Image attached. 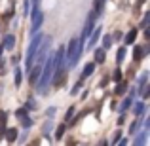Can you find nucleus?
<instances>
[{"mask_svg":"<svg viewBox=\"0 0 150 146\" xmlns=\"http://www.w3.org/2000/svg\"><path fill=\"white\" fill-rule=\"evenodd\" d=\"M23 125H25V127H30V125H33V120H30L29 116H23Z\"/></svg>","mask_w":150,"mask_h":146,"instance_id":"nucleus-23","label":"nucleus"},{"mask_svg":"<svg viewBox=\"0 0 150 146\" xmlns=\"http://www.w3.org/2000/svg\"><path fill=\"white\" fill-rule=\"evenodd\" d=\"M110 46H112V36L105 34V38H103V48H105V49H108Z\"/></svg>","mask_w":150,"mask_h":146,"instance_id":"nucleus-18","label":"nucleus"},{"mask_svg":"<svg viewBox=\"0 0 150 146\" xmlns=\"http://www.w3.org/2000/svg\"><path fill=\"white\" fill-rule=\"evenodd\" d=\"M129 106H131V97H127L124 102H122V112H124V110H127Z\"/></svg>","mask_w":150,"mask_h":146,"instance_id":"nucleus-21","label":"nucleus"},{"mask_svg":"<svg viewBox=\"0 0 150 146\" xmlns=\"http://www.w3.org/2000/svg\"><path fill=\"white\" fill-rule=\"evenodd\" d=\"M93 70H95V63H88V65L84 66V72H82V80H84V78H88V76H91Z\"/></svg>","mask_w":150,"mask_h":146,"instance_id":"nucleus-9","label":"nucleus"},{"mask_svg":"<svg viewBox=\"0 0 150 146\" xmlns=\"http://www.w3.org/2000/svg\"><path fill=\"white\" fill-rule=\"evenodd\" d=\"M72 114H74V106H70V108L67 110V116H65V120H70V118H72Z\"/></svg>","mask_w":150,"mask_h":146,"instance_id":"nucleus-25","label":"nucleus"},{"mask_svg":"<svg viewBox=\"0 0 150 146\" xmlns=\"http://www.w3.org/2000/svg\"><path fill=\"white\" fill-rule=\"evenodd\" d=\"M2 49H4V46H0V55H2Z\"/></svg>","mask_w":150,"mask_h":146,"instance_id":"nucleus-33","label":"nucleus"},{"mask_svg":"<svg viewBox=\"0 0 150 146\" xmlns=\"http://www.w3.org/2000/svg\"><path fill=\"white\" fill-rule=\"evenodd\" d=\"M44 40V36H40V34H36V36L33 38V42H30L29 46V51H27V70L33 66V61H34V55H36L38 51V46H40V42Z\"/></svg>","mask_w":150,"mask_h":146,"instance_id":"nucleus-2","label":"nucleus"},{"mask_svg":"<svg viewBox=\"0 0 150 146\" xmlns=\"http://www.w3.org/2000/svg\"><path fill=\"white\" fill-rule=\"evenodd\" d=\"M23 116H27V110L25 108H19L17 110V118H23Z\"/></svg>","mask_w":150,"mask_h":146,"instance_id":"nucleus-27","label":"nucleus"},{"mask_svg":"<svg viewBox=\"0 0 150 146\" xmlns=\"http://www.w3.org/2000/svg\"><path fill=\"white\" fill-rule=\"evenodd\" d=\"M137 129H139V121H133V123H131V127H129V133H131V135H133V133H135L137 131Z\"/></svg>","mask_w":150,"mask_h":146,"instance_id":"nucleus-24","label":"nucleus"},{"mask_svg":"<svg viewBox=\"0 0 150 146\" xmlns=\"http://www.w3.org/2000/svg\"><path fill=\"white\" fill-rule=\"evenodd\" d=\"M125 89H127V84H125V82H120V84L116 85V89H114V93H116V95H124Z\"/></svg>","mask_w":150,"mask_h":146,"instance_id":"nucleus-15","label":"nucleus"},{"mask_svg":"<svg viewBox=\"0 0 150 146\" xmlns=\"http://www.w3.org/2000/svg\"><path fill=\"white\" fill-rule=\"evenodd\" d=\"M0 72H4V61L0 59Z\"/></svg>","mask_w":150,"mask_h":146,"instance_id":"nucleus-32","label":"nucleus"},{"mask_svg":"<svg viewBox=\"0 0 150 146\" xmlns=\"http://www.w3.org/2000/svg\"><path fill=\"white\" fill-rule=\"evenodd\" d=\"M2 46H4V49H11V48L15 46V36H13V34H6Z\"/></svg>","mask_w":150,"mask_h":146,"instance_id":"nucleus-7","label":"nucleus"},{"mask_svg":"<svg viewBox=\"0 0 150 146\" xmlns=\"http://www.w3.org/2000/svg\"><path fill=\"white\" fill-rule=\"evenodd\" d=\"M4 137H6V140L8 142H13L15 139H17V129H6V131H4Z\"/></svg>","mask_w":150,"mask_h":146,"instance_id":"nucleus-8","label":"nucleus"},{"mask_svg":"<svg viewBox=\"0 0 150 146\" xmlns=\"http://www.w3.org/2000/svg\"><path fill=\"white\" fill-rule=\"evenodd\" d=\"M40 72H42V66L36 65V66L33 68V72H30V78H29V80L33 82V84H36V80H38V76H40Z\"/></svg>","mask_w":150,"mask_h":146,"instance_id":"nucleus-11","label":"nucleus"},{"mask_svg":"<svg viewBox=\"0 0 150 146\" xmlns=\"http://www.w3.org/2000/svg\"><path fill=\"white\" fill-rule=\"evenodd\" d=\"M148 19H150V13L144 15V19H143V27H146V25H148Z\"/></svg>","mask_w":150,"mask_h":146,"instance_id":"nucleus-30","label":"nucleus"},{"mask_svg":"<svg viewBox=\"0 0 150 146\" xmlns=\"http://www.w3.org/2000/svg\"><path fill=\"white\" fill-rule=\"evenodd\" d=\"M139 84H141V85H144V84H146V74H143V76H141Z\"/></svg>","mask_w":150,"mask_h":146,"instance_id":"nucleus-31","label":"nucleus"},{"mask_svg":"<svg viewBox=\"0 0 150 146\" xmlns=\"http://www.w3.org/2000/svg\"><path fill=\"white\" fill-rule=\"evenodd\" d=\"M42 19H44V15L38 11V8H34V11H33V32H36V30L40 29Z\"/></svg>","mask_w":150,"mask_h":146,"instance_id":"nucleus-4","label":"nucleus"},{"mask_svg":"<svg viewBox=\"0 0 150 146\" xmlns=\"http://www.w3.org/2000/svg\"><path fill=\"white\" fill-rule=\"evenodd\" d=\"M112 80H116V82H120V80H122V70H120V68H116V70H114Z\"/></svg>","mask_w":150,"mask_h":146,"instance_id":"nucleus-22","label":"nucleus"},{"mask_svg":"<svg viewBox=\"0 0 150 146\" xmlns=\"http://www.w3.org/2000/svg\"><path fill=\"white\" fill-rule=\"evenodd\" d=\"M63 59H65V51L59 49L57 53H55V57H53V63H55V72L63 68Z\"/></svg>","mask_w":150,"mask_h":146,"instance_id":"nucleus-6","label":"nucleus"},{"mask_svg":"<svg viewBox=\"0 0 150 146\" xmlns=\"http://www.w3.org/2000/svg\"><path fill=\"white\" fill-rule=\"evenodd\" d=\"M80 53H82L80 40L72 38V40L69 42V49H67V59H69V65H74V63L78 61V57H80Z\"/></svg>","mask_w":150,"mask_h":146,"instance_id":"nucleus-1","label":"nucleus"},{"mask_svg":"<svg viewBox=\"0 0 150 146\" xmlns=\"http://www.w3.org/2000/svg\"><path fill=\"white\" fill-rule=\"evenodd\" d=\"M105 59H106V49L99 48L95 51V63H105Z\"/></svg>","mask_w":150,"mask_h":146,"instance_id":"nucleus-10","label":"nucleus"},{"mask_svg":"<svg viewBox=\"0 0 150 146\" xmlns=\"http://www.w3.org/2000/svg\"><path fill=\"white\" fill-rule=\"evenodd\" d=\"M137 38V29H131L127 34H125V44H133Z\"/></svg>","mask_w":150,"mask_h":146,"instance_id":"nucleus-13","label":"nucleus"},{"mask_svg":"<svg viewBox=\"0 0 150 146\" xmlns=\"http://www.w3.org/2000/svg\"><path fill=\"white\" fill-rule=\"evenodd\" d=\"M144 140H146V139H144V133H141V137L137 139V144H144Z\"/></svg>","mask_w":150,"mask_h":146,"instance_id":"nucleus-28","label":"nucleus"},{"mask_svg":"<svg viewBox=\"0 0 150 146\" xmlns=\"http://www.w3.org/2000/svg\"><path fill=\"white\" fill-rule=\"evenodd\" d=\"M95 17H97V13H95V11H91V13H89V17H88V21H86V29H84V36H82V38H88V36H89V32L93 30V23H95Z\"/></svg>","mask_w":150,"mask_h":146,"instance_id":"nucleus-5","label":"nucleus"},{"mask_svg":"<svg viewBox=\"0 0 150 146\" xmlns=\"http://www.w3.org/2000/svg\"><path fill=\"white\" fill-rule=\"evenodd\" d=\"M91 32L93 34H91V38H89V48H91V46L97 42V38H99V34H101V29H93Z\"/></svg>","mask_w":150,"mask_h":146,"instance_id":"nucleus-16","label":"nucleus"},{"mask_svg":"<svg viewBox=\"0 0 150 146\" xmlns=\"http://www.w3.org/2000/svg\"><path fill=\"white\" fill-rule=\"evenodd\" d=\"M143 55H144V48H139V46H137V48L133 49V59H135V63H139L141 59H143Z\"/></svg>","mask_w":150,"mask_h":146,"instance_id":"nucleus-12","label":"nucleus"},{"mask_svg":"<svg viewBox=\"0 0 150 146\" xmlns=\"http://www.w3.org/2000/svg\"><path fill=\"white\" fill-rule=\"evenodd\" d=\"M6 131V112H0V137H4Z\"/></svg>","mask_w":150,"mask_h":146,"instance_id":"nucleus-14","label":"nucleus"},{"mask_svg":"<svg viewBox=\"0 0 150 146\" xmlns=\"http://www.w3.org/2000/svg\"><path fill=\"white\" fill-rule=\"evenodd\" d=\"M51 72H53V57L48 59V63H46V70H44V76H42V82H40V91H44V85L50 82V78H51Z\"/></svg>","mask_w":150,"mask_h":146,"instance_id":"nucleus-3","label":"nucleus"},{"mask_svg":"<svg viewBox=\"0 0 150 146\" xmlns=\"http://www.w3.org/2000/svg\"><path fill=\"white\" fill-rule=\"evenodd\" d=\"M124 57H125V48H120V49L116 51V61H118V65L124 61Z\"/></svg>","mask_w":150,"mask_h":146,"instance_id":"nucleus-17","label":"nucleus"},{"mask_svg":"<svg viewBox=\"0 0 150 146\" xmlns=\"http://www.w3.org/2000/svg\"><path fill=\"white\" fill-rule=\"evenodd\" d=\"M15 84H21V70H15Z\"/></svg>","mask_w":150,"mask_h":146,"instance_id":"nucleus-26","label":"nucleus"},{"mask_svg":"<svg viewBox=\"0 0 150 146\" xmlns=\"http://www.w3.org/2000/svg\"><path fill=\"white\" fill-rule=\"evenodd\" d=\"M133 110H135L137 116H141V114L144 112V102H135V108H133Z\"/></svg>","mask_w":150,"mask_h":146,"instance_id":"nucleus-19","label":"nucleus"},{"mask_svg":"<svg viewBox=\"0 0 150 146\" xmlns=\"http://www.w3.org/2000/svg\"><path fill=\"white\" fill-rule=\"evenodd\" d=\"M34 106H36V104H34V101H33V99H29V101H27V108H34Z\"/></svg>","mask_w":150,"mask_h":146,"instance_id":"nucleus-29","label":"nucleus"},{"mask_svg":"<svg viewBox=\"0 0 150 146\" xmlns=\"http://www.w3.org/2000/svg\"><path fill=\"white\" fill-rule=\"evenodd\" d=\"M63 133H65V125H59V127H57V131H55V139H61V137H63Z\"/></svg>","mask_w":150,"mask_h":146,"instance_id":"nucleus-20","label":"nucleus"}]
</instances>
